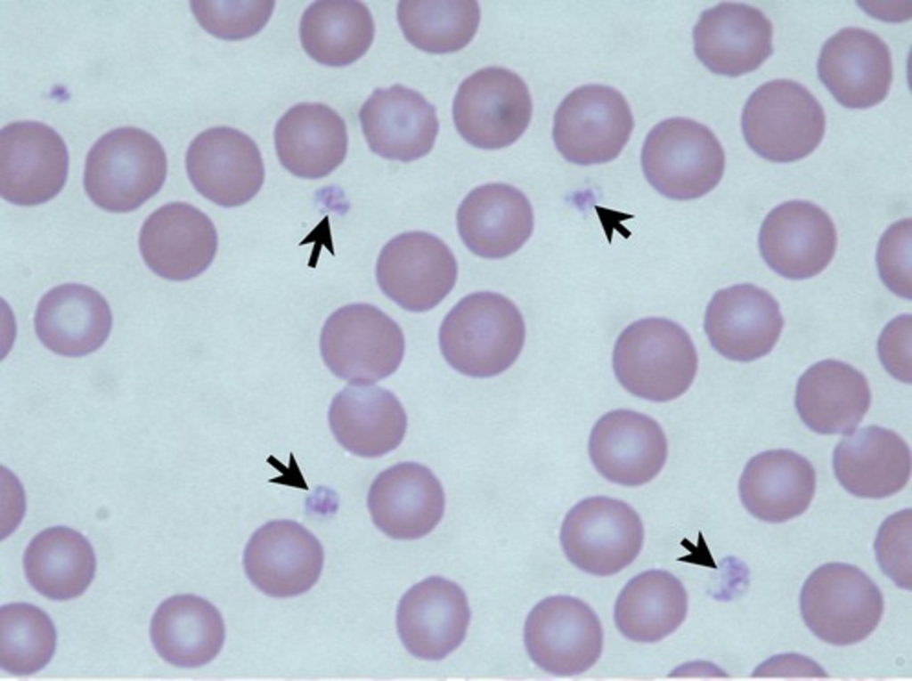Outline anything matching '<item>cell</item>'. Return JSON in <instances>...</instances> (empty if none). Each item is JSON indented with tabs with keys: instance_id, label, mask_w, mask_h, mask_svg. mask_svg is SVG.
Here are the masks:
<instances>
[{
	"instance_id": "cell-1",
	"label": "cell",
	"mask_w": 912,
	"mask_h": 681,
	"mask_svg": "<svg viewBox=\"0 0 912 681\" xmlns=\"http://www.w3.org/2000/svg\"><path fill=\"white\" fill-rule=\"evenodd\" d=\"M525 339V321L517 305L503 295L486 291L460 299L439 329L445 361L473 377L505 371L519 356Z\"/></svg>"
},
{
	"instance_id": "cell-2",
	"label": "cell",
	"mask_w": 912,
	"mask_h": 681,
	"mask_svg": "<svg viewBox=\"0 0 912 681\" xmlns=\"http://www.w3.org/2000/svg\"><path fill=\"white\" fill-rule=\"evenodd\" d=\"M613 369L631 394L655 402L674 400L688 391L698 368V357L688 332L664 318L634 321L618 336Z\"/></svg>"
},
{
	"instance_id": "cell-3",
	"label": "cell",
	"mask_w": 912,
	"mask_h": 681,
	"mask_svg": "<svg viewBox=\"0 0 912 681\" xmlns=\"http://www.w3.org/2000/svg\"><path fill=\"white\" fill-rule=\"evenodd\" d=\"M166 152L150 133L133 126L112 129L87 153L83 183L97 207L113 213L140 207L162 188Z\"/></svg>"
},
{
	"instance_id": "cell-4",
	"label": "cell",
	"mask_w": 912,
	"mask_h": 681,
	"mask_svg": "<svg viewBox=\"0 0 912 681\" xmlns=\"http://www.w3.org/2000/svg\"><path fill=\"white\" fill-rule=\"evenodd\" d=\"M741 126L753 152L772 162L789 163L807 157L819 145L826 117L806 87L794 80L775 79L749 96Z\"/></svg>"
},
{
	"instance_id": "cell-5",
	"label": "cell",
	"mask_w": 912,
	"mask_h": 681,
	"mask_svg": "<svg viewBox=\"0 0 912 681\" xmlns=\"http://www.w3.org/2000/svg\"><path fill=\"white\" fill-rule=\"evenodd\" d=\"M644 175L663 196L698 199L721 180L723 148L706 126L687 118L665 119L648 133L641 150Z\"/></svg>"
},
{
	"instance_id": "cell-6",
	"label": "cell",
	"mask_w": 912,
	"mask_h": 681,
	"mask_svg": "<svg viewBox=\"0 0 912 681\" xmlns=\"http://www.w3.org/2000/svg\"><path fill=\"white\" fill-rule=\"evenodd\" d=\"M404 348L399 325L365 303L336 310L325 321L320 338L328 369L355 385H370L392 375L403 361Z\"/></svg>"
},
{
	"instance_id": "cell-7",
	"label": "cell",
	"mask_w": 912,
	"mask_h": 681,
	"mask_svg": "<svg viewBox=\"0 0 912 681\" xmlns=\"http://www.w3.org/2000/svg\"><path fill=\"white\" fill-rule=\"evenodd\" d=\"M800 607L810 630L838 646L859 643L878 625L884 597L876 584L855 565L829 563L805 580Z\"/></svg>"
},
{
	"instance_id": "cell-8",
	"label": "cell",
	"mask_w": 912,
	"mask_h": 681,
	"mask_svg": "<svg viewBox=\"0 0 912 681\" xmlns=\"http://www.w3.org/2000/svg\"><path fill=\"white\" fill-rule=\"evenodd\" d=\"M644 527L626 502L605 496L584 499L566 514L560 542L567 559L595 576L614 575L639 554Z\"/></svg>"
},
{
	"instance_id": "cell-9",
	"label": "cell",
	"mask_w": 912,
	"mask_h": 681,
	"mask_svg": "<svg viewBox=\"0 0 912 681\" xmlns=\"http://www.w3.org/2000/svg\"><path fill=\"white\" fill-rule=\"evenodd\" d=\"M532 113L526 84L502 67H487L468 77L452 103L459 134L469 144L485 150L515 142L528 127Z\"/></svg>"
},
{
	"instance_id": "cell-10",
	"label": "cell",
	"mask_w": 912,
	"mask_h": 681,
	"mask_svg": "<svg viewBox=\"0 0 912 681\" xmlns=\"http://www.w3.org/2000/svg\"><path fill=\"white\" fill-rule=\"evenodd\" d=\"M634 119L623 95L603 85H585L567 94L554 116L552 137L563 158L579 166L607 163L619 156Z\"/></svg>"
},
{
	"instance_id": "cell-11",
	"label": "cell",
	"mask_w": 912,
	"mask_h": 681,
	"mask_svg": "<svg viewBox=\"0 0 912 681\" xmlns=\"http://www.w3.org/2000/svg\"><path fill=\"white\" fill-rule=\"evenodd\" d=\"M524 641L529 657L542 669L556 676H574L588 670L600 657L603 629L586 603L569 596H553L529 612Z\"/></svg>"
},
{
	"instance_id": "cell-12",
	"label": "cell",
	"mask_w": 912,
	"mask_h": 681,
	"mask_svg": "<svg viewBox=\"0 0 912 681\" xmlns=\"http://www.w3.org/2000/svg\"><path fill=\"white\" fill-rule=\"evenodd\" d=\"M458 266L449 247L420 231L390 239L381 249L376 277L381 291L404 310L428 311L453 288Z\"/></svg>"
},
{
	"instance_id": "cell-13",
	"label": "cell",
	"mask_w": 912,
	"mask_h": 681,
	"mask_svg": "<svg viewBox=\"0 0 912 681\" xmlns=\"http://www.w3.org/2000/svg\"><path fill=\"white\" fill-rule=\"evenodd\" d=\"M69 152L62 137L37 121H16L0 132V192L22 207L45 203L63 188Z\"/></svg>"
},
{
	"instance_id": "cell-14",
	"label": "cell",
	"mask_w": 912,
	"mask_h": 681,
	"mask_svg": "<svg viewBox=\"0 0 912 681\" xmlns=\"http://www.w3.org/2000/svg\"><path fill=\"white\" fill-rule=\"evenodd\" d=\"M188 177L203 197L223 207L246 204L260 191L265 166L256 142L229 126L199 134L185 156Z\"/></svg>"
},
{
	"instance_id": "cell-15",
	"label": "cell",
	"mask_w": 912,
	"mask_h": 681,
	"mask_svg": "<svg viewBox=\"0 0 912 681\" xmlns=\"http://www.w3.org/2000/svg\"><path fill=\"white\" fill-rule=\"evenodd\" d=\"M324 551L318 539L292 520H275L258 528L243 553L249 581L262 593L286 598L307 592L318 580Z\"/></svg>"
},
{
	"instance_id": "cell-16",
	"label": "cell",
	"mask_w": 912,
	"mask_h": 681,
	"mask_svg": "<svg viewBox=\"0 0 912 681\" xmlns=\"http://www.w3.org/2000/svg\"><path fill=\"white\" fill-rule=\"evenodd\" d=\"M836 247L837 232L831 217L805 200L775 207L759 232V248L767 265L794 280L820 273L832 261Z\"/></svg>"
},
{
	"instance_id": "cell-17",
	"label": "cell",
	"mask_w": 912,
	"mask_h": 681,
	"mask_svg": "<svg viewBox=\"0 0 912 681\" xmlns=\"http://www.w3.org/2000/svg\"><path fill=\"white\" fill-rule=\"evenodd\" d=\"M818 76L835 101L848 109H868L888 95L892 61L876 34L857 27L838 30L823 45Z\"/></svg>"
},
{
	"instance_id": "cell-18",
	"label": "cell",
	"mask_w": 912,
	"mask_h": 681,
	"mask_svg": "<svg viewBox=\"0 0 912 681\" xmlns=\"http://www.w3.org/2000/svg\"><path fill=\"white\" fill-rule=\"evenodd\" d=\"M784 327L779 304L765 289L751 283L718 290L704 315L711 345L723 357L741 362L767 355Z\"/></svg>"
},
{
	"instance_id": "cell-19",
	"label": "cell",
	"mask_w": 912,
	"mask_h": 681,
	"mask_svg": "<svg viewBox=\"0 0 912 681\" xmlns=\"http://www.w3.org/2000/svg\"><path fill=\"white\" fill-rule=\"evenodd\" d=\"M209 217L185 202L161 206L144 221L139 248L145 264L161 278L188 280L202 273L217 250Z\"/></svg>"
},
{
	"instance_id": "cell-20",
	"label": "cell",
	"mask_w": 912,
	"mask_h": 681,
	"mask_svg": "<svg viewBox=\"0 0 912 681\" xmlns=\"http://www.w3.org/2000/svg\"><path fill=\"white\" fill-rule=\"evenodd\" d=\"M588 449L592 465L605 479L628 487L654 479L668 454L660 425L645 414L623 409L611 410L596 422Z\"/></svg>"
},
{
	"instance_id": "cell-21",
	"label": "cell",
	"mask_w": 912,
	"mask_h": 681,
	"mask_svg": "<svg viewBox=\"0 0 912 681\" xmlns=\"http://www.w3.org/2000/svg\"><path fill=\"white\" fill-rule=\"evenodd\" d=\"M470 620L462 588L432 576L415 584L401 598L396 626L402 643L417 658L439 661L460 645Z\"/></svg>"
},
{
	"instance_id": "cell-22",
	"label": "cell",
	"mask_w": 912,
	"mask_h": 681,
	"mask_svg": "<svg viewBox=\"0 0 912 681\" xmlns=\"http://www.w3.org/2000/svg\"><path fill=\"white\" fill-rule=\"evenodd\" d=\"M773 26L758 8L723 2L704 11L693 29L697 59L712 73L736 77L773 53Z\"/></svg>"
},
{
	"instance_id": "cell-23",
	"label": "cell",
	"mask_w": 912,
	"mask_h": 681,
	"mask_svg": "<svg viewBox=\"0 0 912 681\" xmlns=\"http://www.w3.org/2000/svg\"><path fill=\"white\" fill-rule=\"evenodd\" d=\"M367 505L373 523L396 539H415L441 521L444 493L427 466L402 462L380 472L372 482Z\"/></svg>"
},
{
	"instance_id": "cell-24",
	"label": "cell",
	"mask_w": 912,
	"mask_h": 681,
	"mask_svg": "<svg viewBox=\"0 0 912 681\" xmlns=\"http://www.w3.org/2000/svg\"><path fill=\"white\" fill-rule=\"evenodd\" d=\"M359 119L372 152L403 162L427 155L439 131L435 106L398 84L375 89L362 105Z\"/></svg>"
},
{
	"instance_id": "cell-25",
	"label": "cell",
	"mask_w": 912,
	"mask_h": 681,
	"mask_svg": "<svg viewBox=\"0 0 912 681\" xmlns=\"http://www.w3.org/2000/svg\"><path fill=\"white\" fill-rule=\"evenodd\" d=\"M459 234L475 255L500 259L517 251L533 230V207L518 189L487 183L472 190L457 211Z\"/></svg>"
},
{
	"instance_id": "cell-26",
	"label": "cell",
	"mask_w": 912,
	"mask_h": 681,
	"mask_svg": "<svg viewBox=\"0 0 912 681\" xmlns=\"http://www.w3.org/2000/svg\"><path fill=\"white\" fill-rule=\"evenodd\" d=\"M833 468L837 481L849 493L864 499H884L908 483L910 450L896 432L867 426L837 443Z\"/></svg>"
},
{
	"instance_id": "cell-27",
	"label": "cell",
	"mask_w": 912,
	"mask_h": 681,
	"mask_svg": "<svg viewBox=\"0 0 912 681\" xmlns=\"http://www.w3.org/2000/svg\"><path fill=\"white\" fill-rule=\"evenodd\" d=\"M328 420L338 442L362 458L381 457L399 446L407 428V416L389 390L377 385L349 384L333 398Z\"/></svg>"
},
{
	"instance_id": "cell-28",
	"label": "cell",
	"mask_w": 912,
	"mask_h": 681,
	"mask_svg": "<svg viewBox=\"0 0 912 681\" xmlns=\"http://www.w3.org/2000/svg\"><path fill=\"white\" fill-rule=\"evenodd\" d=\"M38 339L50 351L80 357L99 349L112 328L108 302L91 287L66 283L39 300L34 319Z\"/></svg>"
},
{
	"instance_id": "cell-29",
	"label": "cell",
	"mask_w": 912,
	"mask_h": 681,
	"mask_svg": "<svg viewBox=\"0 0 912 681\" xmlns=\"http://www.w3.org/2000/svg\"><path fill=\"white\" fill-rule=\"evenodd\" d=\"M871 403L865 375L851 365L827 359L799 378L794 404L802 421L820 434H847L862 421Z\"/></svg>"
},
{
	"instance_id": "cell-30",
	"label": "cell",
	"mask_w": 912,
	"mask_h": 681,
	"mask_svg": "<svg viewBox=\"0 0 912 681\" xmlns=\"http://www.w3.org/2000/svg\"><path fill=\"white\" fill-rule=\"evenodd\" d=\"M274 142L282 166L293 175L319 179L345 159L348 136L338 113L320 102H301L278 120Z\"/></svg>"
},
{
	"instance_id": "cell-31",
	"label": "cell",
	"mask_w": 912,
	"mask_h": 681,
	"mask_svg": "<svg viewBox=\"0 0 912 681\" xmlns=\"http://www.w3.org/2000/svg\"><path fill=\"white\" fill-rule=\"evenodd\" d=\"M816 489V472L803 456L790 450H771L749 459L738 483L742 504L754 517L783 523L809 507Z\"/></svg>"
},
{
	"instance_id": "cell-32",
	"label": "cell",
	"mask_w": 912,
	"mask_h": 681,
	"mask_svg": "<svg viewBox=\"0 0 912 681\" xmlns=\"http://www.w3.org/2000/svg\"><path fill=\"white\" fill-rule=\"evenodd\" d=\"M152 645L166 661L181 668L203 666L220 653L225 627L209 601L192 594L163 601L151 622Z\"/></svg>"
},
{
	"instance_id": "cell-33",
	"label": "cell",
	"mask_w": 912,
	"mask_h": 681,
	"mask_svg": "<svg viewBox=\"0 0 912 681\" xmlns=\"http://www.w3.org/2000/svg\"><path fill=\"white\" fill-rule=\"evenodd\" d=\"M27 580L52 600L81 596L91 584L96 558L90 542L77 531L53 526L37 533L23 556Z\"/></svg>"
},
{
	"instance_id": "cell-34",
	"label": "cell",
	"mask_w": 912,
	"mask_h": 681,
	"mask_svg": "<svg viewBox=\"0 0 912 681\" xmlns=\"http://www.w3.org/2000/svg\"><path fill=\"white\" fill-rule=\"evenodd\" d=\"M688 612V595L680 580L664 570L632 578L620 592L614 620L620 633L638 643H656L673 633Z\"/></svg>"
},
{
	"instance_id": "cell-35",
	"label": "cell",
	"mask_w": 912,
	"mask_h": 681,
	"mask_svg": "<svg viewBox=\"0 0 912 681\" xmlns=\"http://www.w3.org/2000/svg\"><path fill=\"white\" fill-rule=\"evenodd\" d=\"M366 4L355 0L313 2L302 14L299 37L305 52L320 64L344 67L360 59L374 39Z\"/></svg>"
},
{
	"instance_id": "cell-36",
	"label": "cell",
	"mask_w": 912,
	"mask_h": 681,
	"mask_svg": "<svg viewBox=\"0 0 912 681\" xmlns=\"http://www.w3.org/2000/svg\"><path fill=\"white\" fill-rule=\"evenodd\" d=\"M396 14L407 41L430 53H453L468 45L481 16L479 4L474 0H402Z\"/></svg>"
},
{
	"instance_id": "cell-37",
	"label": "cell",
	"mask_w": 912,
	"mask_h": 681,
	"mask_svg": "<svg viewBox=\"0 0 912 681\" xmlns=\"http://www.w3.org/2000/svg\"><path fill=\"white\" fill-rule=\"evenodd\" d=\"M1 667L15 676L32 675L45 668L56 648V630L39 607L12 603L0 610Z\"/></svg>"
},
{
	"instance_id": "cell-38",
	"label": "cell",
	"mask_w": 912,
	"mask_h": 681,
	"mask_svg": "<svg viewBox=\"0 0 912 681\" xmlns=\"http://www.w3.org/2000/svg\"><path fill=\"white\" fill-rule=\"evenodd\" d=\"M199 24L224 40H240L258 33L274 9V1H191Z\"/></svg>"
},
{
	"instance_id": "cell-39",
	"label": "cell",
	"mask_w": 912,
	"mask_h": 681,
	"mask_svg": "<svg viewBox=\"0 0 912 681\" xmlns=\"http://www.w3.org/2000/svg\"><path fill=\"white\" fill-rule=\"evenodd\" d=\"M911 509L888 516L877 532L874 548L882 572L896 586L911 589Z\"/></svg>"
},
{
	"instance_id": "cell-40",
	"label": "cell",
	"mask_w": 912,
	"mask_h": 681,
	"mask_svg": "<svg viewBox=\"0 0 912 681\" xmlns=\"http://www.w3.org/2000/svg\"><path fill=\"white\" fill-rule=\"evenodd\" d=\"M911 219L895 222L882 235L876 264L884 284L895 295L911 299Z\"/></svg>"
},
{
	"instance_id": "cell-41",
	"label": "cell",
	"mask_w": 912,
	"mask_h": 681,
	"mask_svg": "<svg viewBox=\"0 0 912 681\" xmlns=\"http://www.w3.org/2000/svg\"><path fill=\"white\" fill-rule=\"evenodd\" d=\"M879 359L895 379L911 383V316L901 314L884 328L877 343Z\"/></svg>"
}]
</instances>
